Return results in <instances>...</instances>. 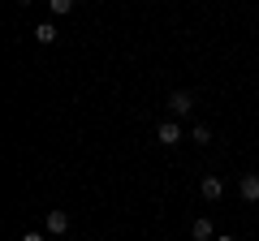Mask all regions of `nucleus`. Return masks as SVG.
I'll use <instances>...</instances> for the list:
<instances>
[{"mask_svg": "<svg viewBox=\"0 0 259 241\" xmlns=\"http://www.w3.org/2000/svg\"><path fill=\"white\" fill-rule=\"evenodd\" d=\"M190 108H194V95L190 91H173V95H168V112H173V116H186Z\"/></svg>", "mask_w": 259, "mask_h": 241, "instance_id": "obj_1", "label": "nucleus"}, {"mask_svg": "<svg viewBox=\"0 0 259 241\" xmlns=\"http://www.w3.org/2000/svg\"><path fill=\"white\" fill-rule=\"evenodd\" d=\"M156 138L164 142V147H173V142H182V125H177L173 116H168V120H160V130H156Z\"/></svg>", "mask_w": 259, "mask_h": 241, "instance_id": "obj_2", "label": "nucleus"}, {"mask_svg": "<svg viewBox=\"0 0 259 241\" xmlns=\"http://www.w3.org/2000/svg\"><path fill=\"white\" fill-rule=\"evenodd\" d=\"M44 228L52 232V237H61V232H69V215L56 207V211H48V220H44Z\"/></svg>", "mask_w": 259, "mask_h": 241, "instance_id": "obj_3", "label": "nucleus"}, {"mask_svg": "<svg viewBox=\"0 0 259 241\" xmlns=\"http://www.w3.org/2000/svg\"><path fill=\"white\" fill-rule=\"evenodd\" d=\"M238 194L246 198V203H259V172H246L238 181Z\"/></svg>", "mask_w": 259, "mask_h": 241, "instance_id": "obj_4", "label": "nucleus"}, {"mask_svg": "<svg viewBox=\"0 0 259 241\" xmlns=\"http://www.w3.org/2000/svg\"><path fill=\"white\" fill-rule=\"evenodd\" d=\"M199 194H203L207 203H216V198L225 194V181H221V176H203V181H199Z\"/></svg>", "mask_w": 259, "mask_h": 241, "instance_id": "obj_5", "label": "nucleus"}, {"mask_svg": "<svg viewBox=\"0 0 259 241\" xmlns=\"http://www.w3.org/2000/svg\"><path fill=\"white\" fill-rule=\"evenodd\" d=\"M190 237H194V241H216V224H212V220H203V215H199V220L190 224Z\"/></svg>", "mask_w": 259, "mask_h": 241, "instance_id": "obj_6", "label": "nucleus"}, {"mask_svg": "<svg viewBox=\"0 0 259 241\" xmlns=\"http://www.w3.org/2000/svg\"><path fill=\"white\" fill-rule=\"evenodd\" d=\"M35 39H39V43H56V39H61L56 22H39V26H35Z\"/></svg>", "mask_w": 259, "mask_h": 241, "instance_id": "obj_7", "label": "nucleus"}, {"mask_svg": "<svg viewBox=\"0 0 259 241\" xmlns=\"http://www.w3.org/2000/svg\"><path fill=\"white\" fill-rule=\"evenodd\" d=\"M190 138L199 142V147H207V142H212V125H203V120H199V125L190 130Z\"/></svg>", "mask_w": 259, "mask_h": 241, "instance_id": "obj_8", "label": "nucleus"}, {"mask_svg": "<svg viewBox=\"0 0 259 241\" xmlns=\"http://www.w3.org/2000/svg\"><path fill=\"white\" fill-rule=\"evenodd\" d=\"M48 9H52V18H65V13L74 9V0H48Z\"/></svg>", "mask_w": 259, "mask_h": 241, "instance_id": "obj_9", "label": "nucleus"}, {"mask_svg": "<svg viewBox=\"0 0 259 241\" xmlns=\"http://www.w3.org/2000/svg\"><path fill=\"white\" fill-rule=\"evenodd\" d=\"M22 241H44V232H26V237H22Z\"/></svg>", "mask_w": 259, "mask_h": 241, "instance_id": "obj_10", "label": "nucleus"}, {"mask_svg": "<svg viewBox=\"0 0 259 241\" xmlns=\"http://www.w3.org/2000/svg\"><path fill=\"white\" fill-rule=\"evenodd\" d=\"M18 5H22V9H30V5H35V0H18Z\"/></svg>", "mask_w": 259, "mask_h": 241, "instance_id": "obj_11", "label": "nucleus"}, {"mask_svg": "<svg viewBox=\"0 0 259 241\" xmlns=\"http://www.w3.org/2000/svg\"><path fill=\"white\" fill-rule=\"evenodd\" d=\"M216 241H233V237H216Z\"/></svg>", "mask_w": 259, "mask_h": 241, "instance_id": "obj_12", "label": "nucleus"}]
</instances>
